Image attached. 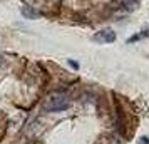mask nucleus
Instances as JSON below:
<instances>
[{"label": "nucleus", "instance_id": "1", "mask_svg": "<svg viewBox=\"0 0 149 144\" xmlns=\"http://www.w3.org/2000/svg\"><path fill=\"white\" fill-rule=\"evenodd\" d=\"M67 107H69V101L62 94L52 96L50 101L45 104V111H49V112H59V111H64V109H67Z\"/></svg>", "mask_w": 149, "mask_h": 144}, {"label": "nucleus", "instance_id": "2", "mask_svg": "<svg viewBox=\"0 0 149 144\" xmlns=\"http://www.w3.org/2000/svg\"><path fill=\"white\" fill-rule=\"evenodd\" d=\"M94 42H99V44H109V42L116 40V32H112L111 29H106V30H101L92 37Z\"/></svg>", "mask_w": 149, "mask_h": 144}, {"label": "nucleus", "instance_id": "3", "mask_svg": "<svg viewBox=\"0 0 149 144\" xmlns=\"http://www.w3.org/2000/svg\"><path fill=\"white\" fill-rule=\"evenodd\" d=\"M22 15H24V17H27V19H37V17H39L37 12H34L32 8H29V7L22 8Z\"/></svg>", "mask_w": 149, "mask_h": 144}, {"label": "nucleus", "instance_id": "4", "mask_svg": "<svg viewBox=\"0 0 149 144\" xmlns=\"http://www.w3.org/2000/svg\"><path fill=\"white\" fill-rule=\"evenodd\" d=\"M139 144H149V139H148V137H141Z\"/></svg>", "mask_w": 149, "mask_h": 144}, {"label": "nucleus", "instance_id": "5", "mask_svg": "<svg viewBox=\"0 0 149 144\" xmlns=\"http://www.w3.org/2000/svg\"><path fill=\"white\" fill-rule=\"evenodd\" d=\"M69 64H70V65H72L74 69H77V67H79V64H77V62H74V61H69Z\"/></svg>", "mask_w": 149, "mask_h": 144}]
</instances>
